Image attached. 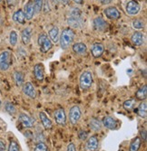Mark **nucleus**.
<instances>
[{"mask_svg": "<svg viewBox=\"0 0 147 151\" xmlns=\"http://www.w3.org/2000/svg\"><path fill=\"white\" fill-rule=\"evenodd\" d=\"M72 50L78 55H85L87 52V46L84 43H75L72 46Z\"/></svg>", "mask_w": 147, "mask_h": 151, "instance_id": "412c9836", "label": "nucleus"}, {"mask_svg": "<svg viewBox=\"0 0 147 151\" xmlns=\"http://www.w3.org/2000/svg\"><path fill=\"white\" fill-rule=\"evenodd\" d=\"M70 1L71 0H60V3H62L63 5H68Z\"/></svg>", "mask_w": 147, "mask_h": 151, "instance_id": "37998d69", "label": "nucleus"}, {"mask_svg": "<svg viewBox=\"0 0 147 151\" xmlns=\"http://www.w3.org/2000/svg\"><path fill=\"white\" fill-rule=\"evenodd\" d=\"M7 5L9 6H15L16 5V2H17V0H6Z\"/></svg>", "mask_w": 147, "mask_h": 151, "instance_id": "a19ab883", "label": "nucleus"}, {"mask_svg": "<svg viewBox=\"0 0 147 151\" xmlns=\"http://www.w3.org/2000/svg\"><path fill=\"white\" fill-rule=\"evenodd\" d=\"M0 151H5V150H0Z\"/></svg>", "mask_w": 147, "mask_h": 151, "instance_id": "de8ad7c7", "label": "nucleus"}, {"mask_svg": "<svg viewBox=\"0 0 147 151\" xmlns=\"http://www.w3.org/2000/svg\"><path fill=\"white\" fill-rule=\"evenodd\" d=\"M99 147V140L96 135L91 136L87 139L85 146V151H96Z\"/></svg>", "mask_w": 147, "mask_h": 151, "instance_id": "f8f14e48", "label": "nucleus"}, {"mask_svg": "<svg viewBox=\"0 0 147 151\" xmlns=\"http://www.w3.org/2000/svg\"><path fill=\"white\" fill-rule=\"evenodd\" d=\"M99 3H101L102 5H107V4H110L113 0H97Z\"/></svg>", "mask_w": 147, "mask_h": 151, "instance_id": "ea45409f", "label": "nucleus"}, {"mask_svg": "<svg viewBox=\"0 0 147 151\" xmlns=\"http://www.w3.org/2000/svg\"><path fill=\"white\" fill-rule=\"evenodd\" d=\"M37 44H38L40 52L43 53L48 52L53 47V43L51 42V40L49 39L48 35L45 33H42L38 35Z\"/></svg>", "mask_w": 147, "mask_h": 151, "instance_id": "20e7f679", "label": "nucleus"}, {"mask_svg": "<svg viewBox=\"0 0 147 151\" xmlns=\"http://www.w3.org/2000/svg\"><path fill=\"white\" fill-rule=\"evenodd\" d=\"M87 132L86 131H85V130H81L79 132V134H78V138L81 139L82 141H85V140H86L87 139Z\"/></svg>", "mask_w": 147, "mask_h": 151, "instance_id": "c9c22d12", "label": "nucleus"}, {"mask_svg": "<svg viewBox=\"0 0 147 151\" xmlns=\"http://www.w3.org/2000/svg\"><path fill=\"white\" fill-rule=\"evenodd\" d=\"M34 151H48V147L45 142L40 141L35 144L34 147Z\"/></svg>", "mask_w": 147, "mask_h": 151, "instance_id": "f704fd0d", "label": "nucleus"}, {"mask_svg": "<svg viewBox=\"0 0 147 151\" xmlns=\"http://www.w3.org/2000/svg\"><path fill=\"white\" fill-rule=\"evenodd\" d=\"M0 150H6V143L0 139Z\"/></svg>", "mask_w": 147, "mask_h": 151, "instance_id": "79ce46f5", "label": "nucleus"}, {"mask_svg": "<svg viewBox=\"0 0 147 151\" xmlns=\"http://www.w3.org/2000/svg\"><path fill=\"white\" fill-rule=\"evenodd\" d=\"M147 98V84H143L135 92V100L136 101H146Z\"/></svg>", "mask_w": 147, "mask_h": 151, "instance_id": "b1692460", "label": "nucleus"}, {"mask_svg": "<svg viewBox=\"0 0 147 151\" xmlns=\"http://www.w3.org/2000/svg\"><path fill=\"white\" fill-rule=\"evenodd\" d=\"M18 42V35L16 31H11L9 34V44L12 46H16Z\"/></svg>", "mask_w": 147, "mask_h": 151, "instance_id": "7c9ffc66", "label": "nucleus"}, {"mask_svg": "<svg viewBox=\"0 0 147 151\" xmlns=\"http://www.w3.org/2000/svg\"><path fill=\"white\" fill-rule=\"evenodd\" d=\"M74 2L75 3V4H82L83 2H84V0H74Z\"/></svg>", "mask_w": 147, "mask_h": 151, "instance_id": "c03bdc74", "label": "nucleus"}, {"mask_svg": "<svg viewBox=\"0 0 147 151\" xmlns=\"http://www.w3.org/2000/svg\"><path fill=\"white\" fill-rule=\"evenodd\" d=\"M13 80L17 87H22L25 82V74L21 71H14L13 73Z\"/></svg>", "mask_w": 147, "mask_h": 151, "instance_id": "5701e85b", "label": "nucleus"}, {"mask_svg": "<svg viewBox=\"0 0 147 151\" xmlns=\"http://www.w3.org/2000/svg\"><path fill=\"white\" fill-rule=\"evenodd\" d=\"M93 29H95L96 31L100 32V33H104L107 30L108 24L103 17H97L93 21Z\"/></svg>", "mask_w": 147, "mask_h": 151, "instance_id": "6e6552de", "label": "nucleus"}, {"mask_svg": "<svg viewBox=\"0 0 147 151\" xmlns=\"http://www.w3.org/2000/svg\"><path fill=\"white\" fill-rule=\"evenodd\" d=\"M137 114L142 119H146L147 117V103L145 101H141V103L138 106L137 109Z\"/></svg>", "mask_w": 147, "mask_h": 151, "instance_id": "bb28decb", "label": "nucleus"}, {"mask_svg": "<svg viewBox=\"0 0 147 151\" xmlns=\"http://www.w3.org/2000/svg\"><path fill=\"white\" fill-rule=\"evenodd\" d=\"M1 1H2V0H0V2H1Z\"/></svg>", "mask_w": 147, "mask_h": 151, "instance_id": "09e8293b", "label": "nucleus"}, {"mask_svg": "<svg viewBox=\"0 0 147 151\" xmlns=\"http://www.w3.org/2000/svg\"><path fill=\"white\" fill-rule=\"evenodd\" d=\"M75 39V33L74 30L70 27H65L61 32L60 37H59V44L60 47L63 50H66L70 47V45L73 44Z\"/></svg>", "mask_w": 147, "mask_h": 151, "instance_id": "f03ea898", "label": "nucleus"}, {"mask_svg": "<svg viewBox=\"0 0 147 151\" xmlns=\"http://www.w3.org/2000/svg\"><path fill=\"white\" fill-rule=\"evenodd\" d=\"M101 122L103 127L110 130L116 129L118 127V120L112 116H104Z\"/></svg>", "mask_w": 147, "mask_h": 151, "instance_id": "1a4fd4ad", "label": "nucleus"}, {"mask_svg": "<svg viewBox=\"0 0 147 151\" xmlns=\"http://www.w3.org/2000/svg\"><path fill=\"white\" fill-rule=\"evenodd\" d=\"M144 22L142 19H135L132 23V25L136 30H142L144 28Z\"/></svg>", "mask_w": 147, "mask_h": 151, "instance_id": "72a5a7b5", "label": "nucleus"}, {"mask_svg": "<svg viewBox=\"0 0 147 151\" xmlns=\"http://www.w3.org/2000/svg\"><path fill=\"white\" fill-rule=\"evenodd\" d=\"M89 127L95 132H98L102 129L103 125H102V122L98 119H96L95 117H92L89 120Z\"/></svg>", "mask_w": 147, "mask_h": 151, "instance_id": "a878e982", "label": "nucleus"}, {"mask_svg": "<svg viewBox=\"0 0 147 151\" xmlns=\"http://www.w3.org/2000/svg\"><path fill=\"white\" fill-rule=\"evenodd\" d=\"M105 17L110 20H118L121 17V13L115 6H108L104 10Z\"/></svg>", "mask_w": 147, "mask_h": 151, "instance_id": "2eb2a0df", "label": "nucleus"}, {"mask_svg": "<svg viewBox=\"0 0 147 151\" xmlns=\"http://www.w3.org/2000/svg\"><path fill=\"white\" fill-rule=\"evenodd\" d=\"M22 91L23 93L28 97L31 100H35L36 98V91L34 85L31 83L30 81L24 82V84L22 85Z\"/></svg>", "mask_w": 147, "mask_h": 151, "instance_id": "0eeeda50", "label": "nucleus"}, {"mask_svg": "<svg viewBox=\"0 0 147 151\" xmlns=\"http://www.w3.org/2000/svg\"><path fill=\"white\" fill-rule=\"evenodd\" d=\"M23 12H24L25 20L29 21L34 17V16H35V8H34L33 0H28V1L25 3Z\"/></svg>", "mask_w": 147, "mask_h": 151, "instance_id": "4468645a", "label": "nucleus"}, {"mask_svg": "<svg viewBox=\"0 0 147 151\" xmlns=\"http://www.w3.org/2000/svg\"><path fill=\"white\" fill-rule=\"evenodd\" d=\"M32 36V29L30 27H25L21 31V41L24 45H29Z\"/></svg>", "mask_w": 147, "mask_h": 151, "instance_id": "aec40b11", "label": "nucleus"}, {"mask_svg": "<svg viewBox=\"0 0 147 151\" xmlns=\"http://www.w3.org/2000/svg\"><path fill=\"white\" fill-rule=\"evenodd\" d=\"M12 19L17 24H24L25 23V17L23 10L17 9V11H15L14 14H13V16H12Z\"/></svg>", "mask_w": 147, "mask_h": 151, "instance_id": "393cba45", "label": "nucleus"}, {"mask_svg": "<svg viewBox=\"0 0 147 151\" xmlns=\"http://www.w3.org/2000/svg\"><path fill=\"white\" fill-rule=\"evenodd\" d=\"M81 117H82V111L80 107L78 105L72 106L69 109V113H68V118L71 124L76 125L79 122L80 119H81Z\"/></svg>", "mask_w": 147, "mask_h": 151, "instance_id": "423d86ee", "label": "nucleus"}, {"mask_svg": "<svg viewBox=\"0 0 147 151\" xmlns=\"http://www.w3.org/2000/svg\"><path fill=\"white\" fill-rule=\"evenodd\" d=\"M132 43L136 46H142L144 44L145 36L142 32H135L133 33L131 36Z\"/></svg>", "mask_w": 147, "mask_h": 151, "instance_id": "a211bd4d", "label": "nucleus"}, {"mask_svg": "<svg viewBox=\"0 0 147 151\" xmlns=\"http://www.w3.org/2000/svg\"><path fill=\"white\" fill-rule=\"evenodd\" d=\"M140 139L143 142H146V129H142L140 131Z\"/></svg>", "mask_w": 147, "mask_h": 151, "instance_id": "4c0bfd02", "label": "nucleus"}, {"mask_svg": "<svg viewBox=\"0 0 147 151\" xmlns=\"http://www.w3.org/2000/svg\"><path fill=\"white\" fill-rule=\"evenodd\" d=\"M54 119L56 124L60 125V126H65L66 125V121H67V119H66V113L64 111V109L63 108L57 109L55 111L54 113Z\"/></svg>", "mask_w": 147, "mask_h": 151, "instance_id": "9d476101", "label": "nucleus"}, {"mask_svg": "<svg viewBox=\"0 0 147 151\" xmlns=\"http://www.w3.org/2000/svg\"><path fill=\"white\" fill-rule=\"evenodd\" d=\"M51 1L53 2V4H59L60 3V0H51Z\"/></svg>", "mask_w": 147, "mask_h": 151, "instance_id": "a18cd8bd", "label": "nucleus"}, {"mask_svg": "<svg viewBox=\"0 0 147 151\" xmlns=\"http://www.w3.org/2000/svg\"><path fill=\"white\" fill-rule=\"evenodd\" d=\"M66 22H67V24L72 29L80 28L84 24L81 10L77 7H72L68 11V16H67V19H66Z\"/></svg>", "mask_w": 147, "mask_h": 151, "instance_id": "f257e3e1", "label": "nucleus"}, {"mask_svg": "<svg viewBox=\"0 0 147 151\" xmlns=\"http://www.w3.org/2000/svg\"><path fill=\"white\" fill-rule=\"evenodd\" d=\"M12 64V55L9 51H2L0 52V71L7 72Z\"/></svg>", "mask_w": 147, "mask_h": 151, "instance_id": "39448f33", "label": "nucleus"}, {"mask_svg": "<svg viewBox=\"0 0 147 151\" xmlns=\"http://www.w3.org/2000/svg\"><path fill=\"white\" fill-rule=\"evenodd\" d=\"M46 14H47V13H49L50 12V5H49V3H48V0H45L44 1V4H43V9H42Z\"/></svg>", "mask_w": 147, "mask_h": 151, "instance_id": "e433bc0d", "label": "nucleus"}, {"mask_svg": "<svg viewBox=\"0 0 147 151\" xmlns=\"http://www.w3.org/2000/svg\"><path fill=\"white\" fill-rule=\"evenodd\" d=\"M66 151H76V147L75 143H69L67 148H66Z\"/></svg>", "mask_w": 147, "mask_h": 151, "instance_id": "58836bf2", "label": "nucleus"}, {"mask_svg": "<svg viewBox=\"0 0 147 151\" xmlns=\"http://www.w3.org/2000/svg\"><path fill=\"white\" fill-rule=\"evenodd\" d=\"M38 117H39V119L42 123V126L44 127L45 129H51L53 128V122L52 120L48 118V116L44 112V111H40L39 114H38Z\"/></svg>", "mask_w": 147, "mask_h": 151, "instance_id": "6ab92c4d", "label": "nucleus"}, {"mask_svg": "<svg viewBox=\"0 0 147 151\" xmlns=\"http://www.w3.org/2000/svg\"><path fill=\"white\" fill-rule=\"evenodd\" d=\"M126 13L130 16H136L141 10L140 4L135 0H131L126 5Z\"/></svg>", "mask_w": 147, "mask_h": 151, "instance_id": "ddd939ff", "label": "nucleus"}, {"mask_svg": "<svg viewBox=\"0 0 147 151\" xmlns=\"http://www.w3.org/2000/svg\"><path fill=\"white\" fill-rule=\"evenodd\" d=\"M141 145H142V140L140 139V137H136V138L133 139L132 142L130 143L129 151H139Z\"/></svg>", "mask_w": 147, "mask_h": 151, "instance_id": "cd10ccee", "label": "nucleus"}, {"mask_svg": "<svg viewBox=\"0 0 147 151\" xmlns=\"http://www.w3.org/2000/svg\"><path fill=\"white\" fill-rule=\"evenodd\" d=\"M104 52V45L102 43H95L91 47V54L93 58H99Z\"/></svg>", "mask_w": 147, "mask_h": 151, "instance_id": "f3484780", "label": "nucleus"}, {"mask_svg": "<svg viewBox=\"0 0 147 151\" xmlns=\"http://www.w3.org/2000/svg\"><path fill=\"white\" fill-rule=\"evenodd\" d=\"M5 111L10 115H15L17 113V108L12 102L7 101L5 103Z\"/></svg>", "mask_w": 147, "mask_h": 151, "instance_id": "c756f323", "label": "nucleus"}, {"mask_svg": "<svg viewBox=\"0 0 147 151\" xmlns=\"http://www.w3.org/2000/svg\"><path fill=\"white\" fill-rule=\"evenodd\" d=\"M93 83V77L91 72L85 71L82 73L79 78V86L82 91H87L89 90Z\"/></svg>", "mask_w": 147, "mask_h": 151, "instance_id": "7ed1b4c3", "label": "nucleus"}, {"mask_svg": "<svg viewBox=\"0 0 147 151\" xmlns=\"http://www.w3.org/2000/svg\"><path fill=\"white\" fill-rule=\"evenodd\" d=\"M7 151H20V146L16 139H11L7 147Z\"/></svg>", "mask_w": 147, "mask_h": 151, "instance_id": "2f4dec72", "label": "nucleus"}, {"mask_svg": "<svg viewBox=\"0 0 147 151\" xmlns=\"http://www.w3.org/2000/svg\"><path fill=\"white\" fill-rule=\"evenodd\" d=\"M2 107V101H1V99H0V108Z\"/></svg>", "mask_w": 147, "mask_h": 151, "instance_id": "49530a36", "label": "nucleus"}, {"mask_svg": "<svg viewBox=\"0 0 147 151\" xmlns=\"http://www.w3.org/2000/svg\"><path fill=\"white\" fill-rule=\"evenodd\" d=\"M33 73L36 81H42L45 79V67L42 63H36L34 65Z\"/></svg>", "mask_w": 147, "mask_h": 151, "instance_id": "dca6fc26", "label": "nucleus"}, {"mask_svg": "<svg viewBox=\"0 0 147 151\" xmlns=\"http://www.w3.org/2000/svg\"><path fill=\"white\" fill-rule=\"evenodd\" d=\"M33 2H34L35 14H39L43 9L44 0H33Z\"/></svg>", "mask_w": 147, "mask_h": 151, "instance_id": "473e14b6", "label": "nucleus"}, {"mask_svg": "<svg viewBox=\"0 0 147 151\" xmlns=\"http://www.w3.org/2000/svg\"><path fill=\"white\" fill-rule=\"evenodd\" d=\"M18 120H19V122L22 124V126L24 128H25V129H31V128L34 127V124H35L34 119L31 118L29 115L24 113V112L19 113Z\"/></svg>", "mask_w": 147, "mask_h": 151, "instance_id": "9b49d317", "label": "nucleus"}, {"mask_svg": "<svg viewBox=\"0 0 147 151\" xmlns=\"http://www.w3.org/2000/svg\"><path fill=\"white\" fill-rule=\"evenodd\" d=\"M48 35L49 39L51 40V42L53 44H57L59 42V37H60V33L58 27L54 25L52 28L48 31Z\"/></svg>", "mask_w": 147, "mask_h": 151, "instance_id": "4be33fe9", "label": "nucleus"}, {"mask_svg": "<svg viewBox=\"0 0 147 151\" xmlns=\"http://www.w3.org/2000/svg\"><path fill=\"white\" fill-rule=\"evenodd\" d=\"M136 100L135 99H129L124 101L123 103V108L125 109L126 111H132L135 109V105H136Z\"/></svg>", "mask_w": 147, "mask_h": 151, "instance_id": "c85d7f7f", "label": "nucleus"}]
</instances>
